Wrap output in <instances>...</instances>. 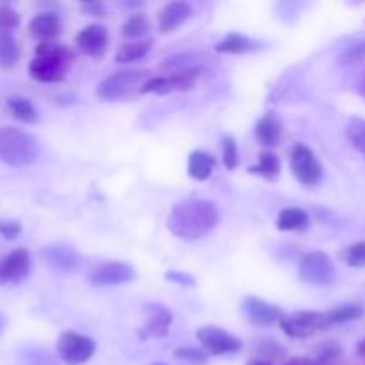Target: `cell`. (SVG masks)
<instances>
[{
	"mask_svg": "<svg viewBox=\"0 0 365 365\" xmlns=\"http://www.w3.org/2000/svg\"><path fill=\"white\" fill-rule=\"evenodd\" d=\"M220 223V210L205 200H187L177 203L168 216V230L184 241H196Z\"/></svg>",
	"mask_w": 365,
	"mask_h": 365,
	"instance_id": "1",
	"label": "cell"
},
{
	"mask_svg": "<svg viewBox=\"0 0 365 365\" xmlns=\"http://www.w3.org/2000/svg\"><path fill=\"white\" fill-rule=\"evenodd\" d=\"M73 56L61 43L46 41L36 46L34 59L29 64V75L38 82H61L66 77Z\"/></svg>",
	"mask_w": 365,
	"mask_h": 365,
	"instance_id": "2",
	"label": "cell"
},
{
	"mask_svg": "<svg viewBox=\"0 0 365 365\" xmlns=\"http://www.w3.org/2000/svg\"><path fill=\"white\" fill-rule=\"evenodd\" d=\"M39 157L38 141L16 127L0 128V160L13 168H25Z\"/></svg>",
	"mask_w": 365,
	"mask_h": 365,
	"instance_id": "3",
	"label": "cell"
},
{
	"mask_svg": "<svg viewBox=\"0 0 365 365\" xmlns=\"http://www.w3.org/2000/svg\"><path fill=\"white\" fill-rule=\"evenodd\" d=\"M146 81H148V70H138V68L118 70L100 82L96 88V96L103 102H121L134 96L135 93H141Z\"/></svg>",
	"mask_w": 365,
	"mask_h": 365,
	"instance_id": "4",
	"label": "cell"
},
{
	"mask_svg": "<svg viewBox=\"0 0 365 365\" xmlns=\"http://www.w3.org/2000/svg\"><path fill=\"white\" fill-rule=\"evenodd\" d=\"M280 327L291 339H309L316 335L317 331H323L330 328L327 319V312H317V310H298L289 316H284L280 321Z\"/></svg>",
	"mask_w": 365,
	"mask_h": 365,
	"instance_id": "5",
	"label": "cell"
},
{
	"mask_svg": "<svg viewBox=\"0 0 365 365\" xmlns=\"http://www.w3.org/2000/svg\"><path fill=\"white\" fill-rule=\"evenodd\" d=\"M299 278L310 285L328 287L335 282L337 271L330 255L324 252H310L299 262Z\"/></svg>",
	"mask_w": 365,
	"mask_h": 365,
	"instance_id": "6",
	"label": "cell"
},
{
	"mask_svg": "<svg viewBox=\"0 0 365 365\" xmlns=\"http://www.w3.org/2000/svg\"><path fill=\"white\" fill-rule=\"evenodd\" d=\"M96 344L88 335L77 331H64L57 339V355L68 365H82L95 355Z\"/></svg>",
	"mask_w": 365,
	"mask_h": 365,
	"instance_id": "7",
	"label": "cell"
},
{
	"mask_svg": "<svg viewBox=\"0 0 365 365\" xmlns=\"http://www.w3.org/2000/svg\"><path fill=\"white\" fill-rule=\"evenodd\" d=\"M291 170L299 184L314 187L323 180V166L316 153L305 145H296L291 152Z\"/></svg>",
	"mask_w": 365,
	"mask_h": 365,
	"instance_id": "8",
	"label": "cell"
},
{
	"mask_svg": "<svg viewBox=\"0 0 365 365\" xmlns=\"http://www.w3.org/2000/svg\"><path fill=\"white\" fill-rule=\"evenodd\" d=\"M196 339L210 355H232L241 351L242 342L228 331L221 330L220 327H203L196 331Z\"/></svg>",
	"mask_w": 365,
	"mask_h": 365,
	"instance_id": "9",
	"label": "cell"
},
{
	"mask_svg": "<svg viewBox=\"0 0 365 365\" xmlns=\"http://www.w3.org/2000/svg\"><path fill=\"white\" fill-rule=\"evenodd\" d=\"M135 278V271L130 264L127 262H103L96 266L89 273V282L98 287H110V285L128 284Z\"/></svg>",
	"mask_w": 365,
	"mask_h": 365,
	"instance_id": "10",
	"label": "cell"
},
{
	"mask_svg": "<svg viewBox=\"0 0 365 365\" xmlns=\"http://www.w3.org/2000/svg\"><path fill=\"white\" fill-rule=\"evenodd\" d=\"M245 317L255 327H271L274 323H280L284 319V312L280 307L267 303L264 299L255 298V296H248L245 298L241 305Z\"/></svg>",
	"mask_w": 365,
	"mask_h": 365,
	"instance_id": "11",
	"label": "cell"
},
{
	"mask_svg": "<svg viewBox=\"0 0 365 365\" xmlns=\"http://www.w3.org/2000/svg\"><path fill=\"white\" fill-rule=\"evenodd\" d=\"M75 43L86 56L100 59V57L106 56L107 48H109V32L103 25H88V27L78 32Z\"/></svg>",
	"mask_w": 365,
	"mask_h": 365,
	"instance_id": "12",
	"label": "cell"
},
{
	"mask_svg": "<svg viewBox=\"0 0 365 365\" xmlns=\"http://www.w3.org/2000/svg\"><path fill=\"white\" fill-rule=\"evenodd\" d=\"M31 271V255L25 248H16L0 259V284L24 280Z\"/></svg>",
	"mask_w": 365,
	"mask_h": 365,
	"instance_id": "13",
	"label": "cell"
},
{
	"mask_svg": "<svg viewBox=\"0 0 365 365\" xmlns=\"http://www.w3.org/2000/svg\"><path fill=\"white\" fill-rule=\"evenodd\" d=\"M146 310V324L139 331V337L141 339H150V337H164L168 335L170 330V324L173 316L168 309H164L163 305H155V303H148L145 305Z\"/></svg>",
	"mask_w": 365,
	"mask_h": 365,
	"instance_id": "14",
	"label": "cell"
},
{
	"mask_svg": "<svg viewBox=\"0 0 365 365\" xmlns=\"http://www.w3.org/2000/svg\"><path fill=\"white\" fill-rule=\"evenodd\" d=\"M61 29H63V24H61V18L57 16L56 13H39L29 21V32H31L34 38H38L41 43L52 41L57 36L61 34Z\"/></svg>",
	"mask_w": 365,
	"mask_h": 365,
	"instance_id": "15",
	"label": "cell"
},
{
	"mask_svg": "<svg viewBox=\"0 0 365 365\" xmlns=\"http://www.w3.org/2000/svg\"><path fill=\"white\" fill-rule=\"evenodd\" d=\"M192 14L191 4L187 2H170L159 13V31L163 34L175 31L184 21H187Z\"/></svg>",
	"mask_w": 365,
	"mask_h": 365,
	"instance_id": "16",
	"label": "cell"
},
{
	"mask_svg": "<svg viewBox=\"0 0 365 365\" xmlns=\"http://www.w3.org/2000/svg\"><path fill=\"white\" fill-rule=\"evenodd\" d=\"M41 257L50 267L61 271V273H71L78 266L75 252H71L66 246H46L41 250Z\"/></svg>",
	"mask_w": 365,
	"mask_h": 365,
	"instance_id": "17",
	"label": "cell"
},
{
	"mask_svg": "<svg viewBox=\"0 0 365 365\" xmlns=\"http://www.w3.org/2000/svg\"><path fill=\"white\" fill-rule=\"evenodd\" d=\"M284 134V125L273 113L266 114L257 121L255 138L262 146H277Z\"/></svg>",
	"mask_w": 365,
	"mask_h": 365,
	"instance_id": "18",
	"label": "cell"
},
{
	"mask_svg": "<svg viewBox=\"0 0 365 365\" xmlns=\"http://www.w3.org/2000/svg\"><path fill=\"white\" fill-rule=\"evenodd\" d=\"M277 227L282 232H305L310 227V216L303 209L289 207L278 214Z\"/></svg>",
	"mask_w": 365,
	"mask_h": 365,
	"instance_id": "19",
	"label": "cell"
},
{
	"mask_svg": "<svg viewBox=\"0 0 365 365\" xmlns=\"http://www.w3.org/2000/svg\"><path fill=\"white\" fill-rule=\"evenodd\" d=\"M214 166H216V160L212 155H209L203 150H196L189 155L187 160V173L189 177L195 178V180H207V178L212 175Z\"/></svg>",
	"mask_w": 365,
	"mask_h": 365,
	"instance_id": "20",
	"label": "cell"
},
{
	"mask_svg": "<svg viewBox=\"0 0 365 365\" xmlns=\"http://www.w3.org/2000/svg\"><path fill=\"white\" fill-rule=\"evenodd\" d=\"M282 171L280 159H278L277 153L269 152V150H264L259 153V164L257 166L250 168V173L260 175L266 180H277L278 175Z\"/></svg>",
	"mask_w": 365,
	"mask_h": 365,
	"instance_id": "21",
	"label": "cell"
},
{
	"mask_svg": "<svg viewBox=\"0 0 365 365\" xmlns=\"http://www.w3.org/2000/svg\"><path fill=\"white\" fill-rule=\"evenodd\" d=\"M150 46H152V41H150V39H139V41L123 43V45L116 50L114 59H116V63L120 64L135 63V61L143 59V57L148 53Z\"/></svg>",
	"mask_w": 365,
	"mask_h": 365,
	"instance_id": "22",
	"label": "cell"
},
{
	"mask_svg": "<svg viewBox=\"0 0 365 365\" xmlns=\"http://www.w3.org/2000/svg\"><path fill=\"white\" fill-rule=\"evenodd\" d=\"M362 316L364 307L359 305V303H346V305L335 307V309L327 312V319L330 323V327H334V324L353 323V321H359Z\"/></svg>",
	"mask_w": 365,
	"mask_h": 365,
	"instance_id": "23",
	"label": "cell"
},
{
	"mask_svg": "<svg viewBox=\"0 0 365 365\" xmlns=\"http://www.w3.org/2000/svg\"><path fill=\"white\" fill-rule=\"evenodd\" d=\"M255 48V43L245 34H228L227 38L216 43L214 50L220 53H246Z\"/></svg>",
	"mask_w": 365,
	"mask_h": 365,
	"instance_id": "24",
	"label": "cell"
},
{
	"mask_svg": "<svg viewBox=\"0 0 365 365\" xmlns=\"http://www.w3.org/2000/svg\"><path fill=\"white\" fill-rule=\"evenodd\" d=\"M7 107H9L11 114L16 120L24 121V123H34L38 121V110L32 106V102L25 96H9L7 98Z\"/></svg>",
	"mask_w": 365,
	"mask_h": 365,
	"instance_id": "25",
	"label": "cell"
},
{
	"mask_svg": "<svg viewBox=\"0 0 365 365\" xmlns=\"http://www.w3.org/2000/svg\"><path fill=\"white\" fill-rule=\"evenodd\" d=\"M150 31H152V21H150V18L146 16V14H134V16L128 18L123 24V27H121V36L127 39H135V41H139V39L145 38Z\"/></svg>",
	"mask_w": 365,
	"mask_h": 365,
	"instance_id": "26",
	"label": "cell"
},
{
	"mask_svg": "<svg viewBox=\"0 0 365 365\" xmlns=\"http://www.w3.org/2000/svg\"><path fill=\"white\" fill-rule=\"evenodd\" d=\"M20 57V46L13 32H0V66L11 68Z\"/></svg>",
	"mask_w": 365,
	"mask_h": 365,
	"instance_id": "27",
	"label": "cell"
},
{
	"mask_svg": "<svg viewBox=\"0 0 365 365\" xmlns=\"http://www.w3.org/2000/svg\"><path fill=\"white\" fill-rule=\"evenodd\" d=\"M346 134L351 145L365 157V118H351L346 125Z\"/></svg>",
	"mask_w": 365,
	"mask_h": 365,
	"instance_id": "28",
	"label": "cell"
},
{
	"mask_svg": "<svg viewBox=\"0 0 365 365\" xmlns=\"http://www.w3.org/2000/svg\"><path fill=\"white\" fill-rule=\"evenodd\" d=\"M342 260H344L349 267H364L365 266V241L355 242V245L348 246V248L342 252Z\"/></svg>",
	"mask_w": 365,
	"mask_h": 365,
	"instance_id": "29",
	"label": "cell"
},
{
	"mask_svg": "<svg viewBox=\"0 0 365 365\" xmlns=\"http://www.w3.org/2000/svg\"><path fill=\"white\" fill-rule=\"evenodd\" d=\"M20 24V14L11 6H0V32H13Z\"/></svg>",
	"mask_w": 365,
	"mask_h": 365,
	"instance_id": "30",
	"label": "cell"
},
{
	"mask_svg": "<svg viewBox=\"0 0 365 365\" xmlns=\"http://www.w3.org/2000/svg\"><path fill=\"white\" fill-rule=\"evenodd\" d=\"M341 348L334 342L330 344H324L323 348H319V353H317V360L314 364L316 365H335L341 359Z\"/></svg>",
	"mask_w": 365,
	"mask_h": 365,
	"instance_id": "31",
	"label": "cell"
},
{
	"mask_svg": "<svg viewBox=\"0 0 365 365\" xmlns=\"http://www.w3.org/2000/svg\"><path fill=\"white\" fill-rule=\"evenodd\" d=\"M223 163L228 170H235L239 166V150L234 138L223 139Z\"/></svg>",
	"mask_w": 365,
	"mask_h": 365,
	"instance_id": "32",
	"label": "cell"
},
{
	"mask_svg": "<svg viewBox=\"0 0 365 365\" xmlns=\"http://www.w3.org/2000/svg\"><path fill=\"white\" fill-rule=\"evenodd\" d=\"M173 356L175 359L185 360V362H191V364H205L207 359H209L205 351H202V349H196V348H189V346L175 349Z\"/></svg>",
	"mask_w": 365,
	"mask_h": 365,
	"instance_id": "33",
	"label": "cell"
},
{
	"mask_svg": "<svg viewBox=\"0 0 365 365\" xmlns=\"http://www.w3.org/2000/svg\"><path fill=\"white\" fill-rule=\"evenodd\" d=\"M364 59H365V41L353 43V45L348 46L341 56L342 64H356Z\"/></svg>",
	"mask_w": 365,
	"mask_h": 365,
	"instance_id": "34",
	"label": "cell"
},
{
	"mask_svg": "<svg viewBox=\"0 0 365 365\" xmlns=\"http://www.w3.org/2000/svg\"><path fill=\"white\" fill-rule=\"evenodd\" d=\"M20 232H21V225L18 223V221H13V220L0 221V234H2L6 239L18 237Z\"/></svg>",
	"mask_w": 365,
	"mask_h": 365,
	"instance_id": "35",
	"label": "cell"
},
{
	"mask_svg": "<svg viewBox=\"0 0 365 365\" xmlns=\"http://www.w3.org/2000/svg\"><path fill=\"white\" fill-rule=\"evenodd\" d=\"M81 11L88 16H106V6L102 2H86L81 6Z\"/></svg>",
	"mask_w": 365,
	"mask_h": 365,
	"instance_id": "36",
	"label": "cell"
},
{
	"mask_svg": "<svg viewBox=\"0 0 365 365\" xmlns=\"http://www.w3.org/2000/svg\"><path fill=\"white\" fill-rule=\"evenodd\" d=\"M166 280L170 282H178L180 285H189V287H192V285L196 284L195 278L189 277V274H182L180 271H171V273L166 274Z\"/></svg>",
	"mask_w": 365,
	"mask_h": 365,
	"instance_id": "37",
	"label": "cell"
},
{
	"mask_svg": "<svg viewBox=\"0 0 365 365\" xmlns=\"http://www.w3.org/2000/svg\"><path fill=\"white\" fill-rule=\"evenodd\" d=\"M285 365H316V364L309 359H292V360H289Z\"/></svg>",
	"mask_w": 365,
	"mask_h": 365,
	"instance_id": "38",
	"label": "cell"
},
{
	"mask_svg": "<svg viewBox=\"0 0 365 365\" xmlns=\"http://www.w3.org/2000/svg\"><path fill=\"white\" fill-rule=\"evenodd\" d=\"M356 353H359L360 356H365V339L359 342V346H356Z\"/></svg>",
	"mask_w": 365,
	"mask_h": 365,
	"instance_id": "39",
	"label": "cell"
},
{
	"mask_svg": "<svg viewBox=\"0 0 365 365\" xmlns=\"http://www.w3.org/2000/svg\"><path fill=\"white\" fill-rule=\"evenodd\" d=\"M359 89H360V93H362V96H365V70H364L362 77H360V84H359Z\"/></svg>",
	"mask_w": 365,
	"mask_h": 365,
	"instance_id": "40",
	"label": "cell"
},
{
	"mask_svg": "<svg viewBox=\"0 0 365 365\" xmlns=\"http://www.w3.org/2000/svg\"><path fill=\"white\" fill-rule=\"evenodd\" d=\"M248 365H269V364L264 362V360H252Z\"/></svg>",
	"mask_w": 365,
	"mask_h": 365,
	"instance_id": "41",
	"label": "cell"
},
{
	"mask_svg": "<svg viewBox=\"0 0 365 365\" xmlns=\"http://www.w3.org/2000/svg\"><path fill=\"white\" fill-rule=\"evenodd\" d=\"M152 365H168V364H163V362H157V364H152Z\"/></svg>",
	"mask_w": 365,
	"mask_h": 365,
	"instance_id": "42",
	"label": "cell"
}]
</instances>
